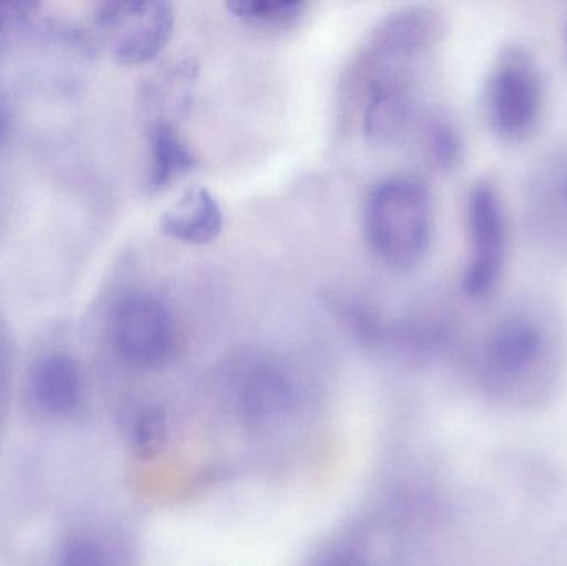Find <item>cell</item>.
<instances>
[{
    "label": "cell",
    "mask_w": 567,
    "mask_h": 566,
    "mask_svg": "<svg viewBox=\"0 0 567 566\" xmlns=\"http://www.w3.org/2000/svg\"><path fill=\"white\" fill-rule=\"evenodd\" d=\"M96 22L116 62L143 65L172 40L175 10L168 2H106L99 7Z\"/></svg>",
    "instance_id": "7"
},
{
    "label": "cell",
    "mask_w": 567,
    "mask_h": 566,
    "mask_svg": "<svg viewBox=\"0 0 567 566\" xmlns=\"http://www.w3.org/2000/svg\"><path fill=\"white\" fill-rule=\"evenodd\" d=\"M30 391L35 404L55 418H66L79 408L82 379L75 361L65 354L40 359L30 375Z\"/></svg>",
    "instance_id": "9"
},
{
    "label": "cell",
    "mask_w": 567,
    "mask_h": 566,
    "mask_svg": "<svg viewBox=\"0 0 567 566\" xmlns=\"http://www.w3.org/2000/svg\"><path fill=\"white\" fill-rule=\"evenodd\" d=\"M523 215L536 248L567 263V148L549 150L526 176Z\"/></svg>",
    "instance_id": "6"
},
{
    "label": "cell",
    "mask_w": 567,
    "mask_h": 566,
    "mask_svg": "<svg viewBox=\"0 0 567 566\" xmlns=\"http://www.w3.org/2000/svg\"><path fill=\"white\" fill-rule=\"evenodd\" d=\"M466 249L462 289L468 298H488L506 265L508 219L495 183L478 179L466 196Z\"/></svg>",
    "instance_id": "4"
},
{
    "label": "cell",
    "mask_w": 567,
    "mask_h": 566,
    "mask_svg": "<svg viewBox=\"0 0 567 566\" xmlns=\"http://www.w3.org/2000/svg\"><path fill=\"white\" fill-rule=\"evenodd\" d=\"M292 401V388L281 371L258 369L249 375L243 391V408L255 421L278 418Z\"/></svg>",
    "instance_id": "12"
},
{
    "label": "cell",
    "mask_w": 567,
    "mask_h": 566,
    "mask_svg": "<svg viewBox=\"0 0 567 566\" xmlns=\"http://www.w3.org/2000/svg\"><path fill=\"white\" fill-rule=\"evenodd\" d=\"M10 122H12V113H10V103L7 99L6 92L0 86V143L6 138L10 130Z\"/></svg>",
    "instance_id": "19"
},
{
    "label": "cell",
    "mask_w": 567,
    "mask_h": 566,
    "mask_svg": "<svg viewBox=\"0 0 567 566\" xmlns=\"http://www.w3.org/2000/svg\"><path fill=\"white\" fill-rule=\"evenodd\" d=\"M483 116L489 132L505 143L526 142L546 109V82L538 59L519 43L499 50L483 85Z\"/></svg>",
    "instance_id": "3"
},
{
    "label": "cell",
    "mask_w": 567,
    "mask_h": 566,
    "mask_svg": "<svg viewBox=\"0 0 567 566\" xmlns=\"http://www.w3.org/2000/svg\"><path fill=\"white\" fill-rule=\"evenodd\" d=\"M112 339L123 361L133 368L159 369L175 356L178 328L162 299L133 292L120 299L113 311Z\"/></svg>",
    "instance_id": "5"
},
{
    "label": "cell",
    "mask_w": 567,
    "mask_h": 566,
    "mask_svg": "<svg viewBox=\"0 0 567 566\" xmlns=\"http://www.w3.org/2000/svg\"><path fill=\"white\" fill-rule=\"evenodd\" d=\"M196 72L198 66L192 59H183L173 63L158 82L155 83L156 106L165 115L179 116L189 109L195 92Z\"/></svg>",
    "instance_id": "14"
},
{
    "label": "cell",
    "mask_w": 567,
    "mask_h": 566,
    "mask_svg": "<svg viewBox=\"0 0 567 566\" xmlns=\"http://www.w3.org/2000/svg\"><path fill=\"white\" fill-rule=\"evenodd\" d=\"M159 228L175 241L189 246L209 245L225 228V213L208 188L195 186L163 213Z\"/></svg>",
    "instance_id": "8"
},
{
    "label": "cell",
    "mask_w": 567,
    "mask_h": 566,
    "mask_svg": "<svg viewBox=\"0 0 567 566\" xmlns=\"http://www.w3.org/2000/svg\"><path fill=\"white\" fill-rule=\"evenodd\" d=\"M56 566H115L112 555L93 538H72L63 545Z\"/></svg>",
    "instance_id": "17"
},
{
    "label": "cell",
    "mask_w": 567,
    "mask_h": 566,
    "mask_svg": "<svg viewBox=\"0 0 567 566\" xmlns=\"http://www.w3.org/2000/svg\"><path fill=\"white\" fill-rule=\"evenodd\" d=\"M565 329L558 309L542 299L512 302L496 315L483 338L478 369L498 395L542 388L561 361Z\"/></svg>",
    "instance_id": "1"
},
{
    "label": "cell",
    "mask_w": 567,
    "mask_h": 566,
    "mask_svg": "<svg viewBox=\"0 0 567 566\" xmlns=\"http://www.w3.org/2000/svg\"><path fill=\"white\" fill-rule=\"evenodd\" d=\"M412 113V86H369L363 112V133L375 145H392L409 128Z\"/></svg>",
    "instance_id": "10"
},
{
    "label": "cell",
    "mask_w": 567,
    "mask_h": 566,
    "mask_svg": "<svg viewBox=\"0 0 567 566\" xmlns=\"http://www.w3.org/2000/svg\"><path fill=\"white\" fill-rule=\"evenodd\" d=\"M233 17L256 29H287L302 19L307 3L300 0H236L228 2Z\"/></svg>",
    "instance_id": "13"
},
{
    "label": "cell",
    "mask_w": 567,
    "mask_h": 566,
    "mask_svg": "<svg viewBox=\"0 0 567 566\" xmlns=\"http://www.w3.org/2000/svg\"><path fill=\"white\" fill-rule=\"evenodd\" d=\"M423 146L430 162L440 169H452L463 155V143L458 130L446 119L435 116L423 130Z\"/></svg>",
    "instance_id": "15"
},
{
    "label": "cell",
    "mask_w": 567,
    "mask_h": 566,
    "mask_svg": "<svg viewBox=\"0 0 567 566\" xmlns=\"http://www.w3.org/2000/svg\"><path fill=\"white\" fill-rule=\"evenodd\" d=\"M148 188L162 192L196 168V158L172 123L153 122L148 132Z\"/></svg>",
    "instance_id": "11"
},
{
    "label": "cell",
    "mask_w": 567,
    "mask_h": 566,
    "mask_svg": "<svg viewBox=\"0 0 567 566\" xmlns=\"http://www.w3.org/2000/svg\"><path fill=\"white\" fill-rule=\"evenodd\" d=\"M363 235L373 255L395 269L420 265L433 236L429 186L415 176H392L377 183L363 205Z\"/></svg>",
    "instance_id": "2"
},
{
    "label": "cell",
    "mask_w": 567,
    "mask_h": 566,
    "mask_svg": "<svg viewBox=\"0 0 567 566\" xmlns=\"http://www.w3.org/2000/svg\"><path fill=\"white\" fill-rule=\"evenodd\" d=\"M166 419L158 409H143L133 419L130 442L133 451L143 459L155 457L166 442Z\"/></svg>",
    "instance_id": "16"
},
{
    "label": "cell",
    "mask_w": 567,
    "mask_h": 566,
    "mask_svg": "<svg viewBox=\"0 0 567 566\" xmlns=\"http://www.w3.org/2000/svg\"><path fill=\"white\" fill-rule=\"evenodd\" d=\"M565 47H566V53H567V20L565 22Z\"/></svg>",
    "instance_id": "21"
},
{
    "label": "cell",
    "mask_w": 567,
    "mask_h": 566,
    "mask_svg": "<svg viewBox=\"0 0 567 566\" xmlns=\"http://www.w3.org/2000/svg\"><path fill=\"white\" fill-rule=\"evenodd\" d=\"M29 3H2L0 2V39L9 29L10 22H16L20 17L25 16Z\"/></svg>",
    "instance_id": "18"
},
{
    "label": "cell",
    "mask_w": 567,
    "mask_h": 566,
    "mask_svg": "<svg viewBox=\"0 0 567 566\" xmlns=\"http://www.w3.org/2000/svg\"><path fill=\"white\" fill-rule=\"evenodd\" d=\"M316 566H362L357 555L350 552H339V554L329 555Z\"/></svg>",
    "instance_id": "20"
}]
</instances>
